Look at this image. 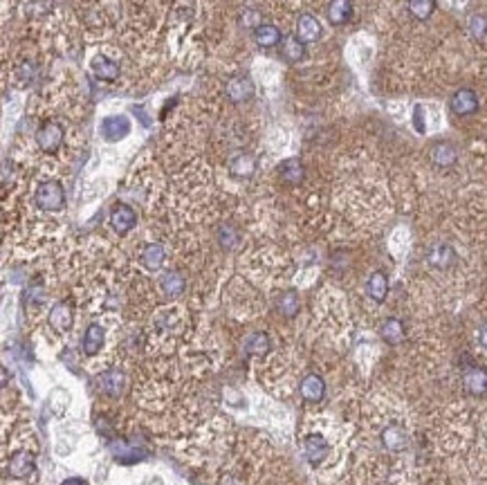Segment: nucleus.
Listing matches in <instances>:
<instances>
[{
  "instance_id": "obj_35",
  "label": "nucleus",
  "mask_w": 487,
  "mask_h": 485,
  "mask_svg": "<svg viewBox=\"0 0 487 485\" xmlns=\"http://www.w3.org/2000/svg\"><path fill=\"white\" fill-rule=\"evenodd\" d=\"M485 445H487V436H485Z\"/></svg>"
},
{
  "instance_id": "obj_24",
  "label": "nucleus",
  "mask_w": 487,
  "mask_h": 485,
  "mask_svg": "<svg viewBox=\"0 0 487 485\" xmlns=\"http://www.w3.org/2000/svg\"><path fill=\"white\" fill-rule=\"evenodd\" d=\"M326 16L330 25H335V27L346 25L350 18H353V0H330Z\"/></svg>"
},
{
  "instance_id": "obj_31",
  "label": "nucleus",
  "mask_w": 487,
  "mask_h": 485,
  "mask_svg": "<svg viewBox=\"0 0 487 485\" xmlns=\"http://www.w3.org/2000/svg\"><path fill=\"white\" fill-rule=\"evenodd\" d=\"M436 12V0H409V14L416 21H429Z\"/></svg>"
},
{
  "instance_id": "obj_1",
  "label": "nucleus",
  "mask_w": 487,
  "mask_h": 485,
  "mask_svg": "<svg viewBox=\"0 0 487 485\" xmlns=\"http://www.w3.org/2000/svg\"><path fill=\"white\" fill-rule=\"evenodd\" d=\"M34 202L39 209L50 211V213H59L66 207V189L57 180H45L39 187H36L34 193Z\"/></svg>"
},
{
  "instance_id": "obj_8",
  "label": "nucleus",
  "mask_w": 487,
  "mask_h": 485,
  "mask_svg": "<svg viewBox=\"0 0 487 485\" xmlns=\"http://www.w3.org/2000/svg\"><path fill=\"white\" fill-rule=\"evenodd\" d=\"M227 169H229V173L233 178H251V175L256 173V169H258V160H256L254 153L238 151V153H233V155L229 158Z\"/></svg>"
},
{
  "instance_id": "obj_17",
  "label": "nucleus",
  "mask_w": 487,
  "mask_h": 485,
  "mask_svg": "<svg viewBox=\"0 0 487 485\" xmlns=\"http://www.w3.org/2000/svg\"><path fill=\"white\" fill-rule=\"evenodd\" d=\"M321 23L317 16L312 14H301L299 21H296V36L308 45V43H317L321 39Z\"/></svg>"
},
{
  "instance_id": "obj_22",
  "label": "nucleus",
  "mask_w": 487,
  "mask_h": 485,
  "mask_svg": "<svg viewBox=\"0 0 487 485\" xmlns=\"http://www.w3.org/2000/svg\"><path fill=\"white\" fill-rule=\"evenodd\" d=\"M9 474L16 476V479H27L32 476L36 470V461H34V454L30 452H16L12 458H9Z\"/></svg>"
},
{
  "instance_id": "obj_32",
  "label": "nucleus",
  "mask_w": 487,
  "mask_h": 485,
  "mask_svg": "<svg viewBox=\"0 0 487 485\" xmlns=\"http://www.w3.org/2000/svg\"><path fill=\"white\" fill-rule=\"evenodd\" d=\"M467 30H470L474 41L485 43L487 41V16L485 14H474L470 18V23H467Z\"/></svg>"
},
{
  "instance_id": "obj_23",
  "label": "nucleus",
  "mask_w": 487,
  "mask_h": 485,
  "mask_svg": "<svg viewBox=\"0 0 487 485\" xmlns=\"http://www.w3.org/2000/svg\"><path fill=\"white\" fill-rule=\"evenodd\" d=\"M140 260H142V265L149 269V272H157V269L164 265V260H166V249L162 247L160 242H149V245H144Z\"/></svg>"
},
{
  "instance_id": "obj_5",
  "label": "nucleus",
  "mask_w": 487,
  "mask_h": 485,
  "mask_svg": "<svg viewBox=\"0 0 487 485\" xmlns=\"http://www.w3.org/2000/svg\"><path fill=\"white\" fill-rule=\"evenodd\" d=\"M429 162L438 169H452L458 162V149L456 144L447 142V140H438L431 144L429 149Z\"/></svg>"
},
{
  "instance_id": "obj_15",
  "label": "nucleus",
  "mask_w": 487,
  "mask_h": 485,
  "mask_svg": "<svg viewBox=\"0 0 487 485\" xmlns=\"http://www.w3.org/2000/svg\"><path fill=\"white\" fill-rule=\"evenodd\" d=\"M283 39H285V36L281 34V30H278V27L272 25V23H260L254 30V43L258 45V48H263V50L278 48V45L283 43Z\"/></svg>"
},
{
  "instance_id": "obj_2",
  "label": "nucleus",
  "mask_w": 487,
  "mask_h": 485,
  "mask_svg": "<svg viewBox=\"0 0 487 485\" xmlns=\"http://www.w3.org/2000/svg\"><path fill=\"white\" fill-rule=\"evenodd\" d=\"M66 137V131L59 122H45L36 131V144L43 153H57Z\"/></svg>"
},
{
  "instance_id": "obj_19",
  "label": "nucleus",
  "mask_w": 487,
  "mask_h": 485,
  "mask_svg": "<svg viewBox=\"0 0 487 485\" xmlns=\"http://www.w3.org/2000/svg\"><path fill=\"white\" fill-rule=\"evenodd\" d=\"M326 395V382L319 373H308L301 380V398L305 402H321Z\"/></svg>"
},
{
  "instance_id": "obj_4",
  "label": "nucleus",
  "mask_w": 487,
  "mask_h": 485,
  "mask_svg": "<svg viewBox=\"0 0 487 485\" xmlns=\"http://www.w3.org/2000/svg\"><path fill=\"white\" fill-rule=\"evenodd\" d=\"M425 260L434 269H449V267L456 265L458 254H456V249L449 245V242H434V245L427 249Z\"/></svg>"
},
{
  "instance_id": "obj_9",
  "label": "nucleus",
  "mask_w": 487,
  "mask_h": 485,
  "mask_svg": "<svg viewBox=\"0 0 487 485\" xmlns=\"http://www.w3.org/2000/svg\"><path fill=\"white\" fill-rule=\"evenodd\" d=\"M227 99L231 104H245L254 97V81L247 75H236L227 81Z\"/></svg>"
},
{
  "instance_id": "obj_25",
  "label": "nucleus",
  "mask_w": 487,
  "mask_h": 485,
  "mask_svg": "<svg viewBox=\"0 0 487 485\" xmlns=\"http://www.w3.org/2000/svg\"><path fill=\"white\" fill-rule=\"evenodd\" d=\"M278 48H281V59H283L285 63H290V66H294V63L303 61V57H305V43H303L296 34L285 36L283 43L278 45Z\"/></svg>"
},
{
  "instance_id": "obj_14",
  "label": "nucleus",
  "mask_w": 487,
  "mask_h": 485,
  "mask_svg": "<svg viewBox=\"0 0 487 485\" xmlns=\"http://www.w3.org/2000/svg\"><path fill=\"white\" fill-rule=\"evenodd\" d=\"M104 341H106V330L99 323H90L84 332V339H81V350H84V355L95 357L102 353Z\"/></svg>"
},
{
  "instance_id": "obj_29",
  "label": "nucleus",
  "mask_w": 487,
  "mask_h": 485,
  "mask_svg": "<svg viewBox=\"0 0 487 485\" xmlns=\"http://www.w3.org/2000/svg\"><path fill=\"white\" fill-rule=\"evenodd\" d=\"M276 308H278V312H281L285 319H294L296 314H299V308H301L299 292H296V290H285L281 296H278Z\"/></svg>"
},
{
  "instance_id": "obj_26",
  "label": "nucleus",
  "mask_w": 487,
  "mask_h": 485,
  "mask_svg": "<svg viewBox=\"0 0 487 485\" xmlns=\"http://www.w3.org/2000/svg\"><path fill=\"white\" fill-rule=\"evenodd\" d=\"M160 290L166 296H171V299H175V296H180L187 290V278L178 269H169V272L160 276Z\"/></svg>"
},
{
  "instance_id": "obj_18",
  "label": "nucleus",
  "mask_w": 487,
  "mask_h": 485,
  "mask_svg": "<svg viewBox=\"0 0 487 485\" xmlns=\"http://www.w3.org/2000/svg\"><path fill=\"white\" fill-rule=\"evenodd\" d=\"M276 171H278V178H281L285 184L296 187V184H301L303 180H305V167H303V162L299 158L283 160Z\"/></svg>"
},
{
  "instance_id": "obj_27",
  "label": "nucleus",
  "mask_w": 487,
  "mask_h": 485,
  "mask_svg": "<svg viewBox=\"0 0 487 485\" xmlns=\"http://www.w3.org/2000/svg\"><path fill=\"white\" fill-rule=\"evenodd\" d=\"M380 337L386 341V344H391V346L402 344L404 337H407V330H404V323H402L398 317H389V319H384V321H382V326H380Z\"/></svg>"
},
{
  "instance_id": "obj_11",
  "label": "nucleus",
  "mask_w": 487,
  "mask_h": 485,
  "mask_svg": "<svg viewBox=\"0 0 487 485\" xmlns=\"http://www.w3.org/2000/svg\"><path fill=\"white\" fill-rule=\"evenodd\" d=\"M380 440H382L384 449H389V452H402V449L409 445V434L402 425H398V422H391V425H386L382 429Z\"/></svg>"
},
{
  "instance_id": "obj_6",
  "label": "nucleus",
  "mask_w": 487,
  "mask_h": 485,
  "mask_svg": "<svg viewBox=\"0 0 487 485\" xmlns=\"http://www.w3.org/2000/svg\"><path fill=\"white\" fill-rule=\"evenodd\" d=\"M99 133L106 142H120L131 135V120L126 115H111L99 126Z\"/></svg>"
},
{
  "instance_id": "obj_10",
  "label": "nucleus",
  "mask_w": 487,
  "mask_h": 485,
  "mask_svg": "<svg viewBox=\"0 0 487 485\" xmlns=\"http://www.w3.org/2000/svg\"><path fill=\"white\" fill-rule=\"evenodd\" d=\"M330 452V445L328 440L323 438L321 434H308L303 440V454L308 458L310 465H321L323 458L328 456Z\"/></svg>"
},
{
  "instance_id": "obj_13",
  "label": "nucleus",
  "mask_w": 487,
  "mask_h": 485,
  "mask_svg": "<svg viewBox=\"0 0 487 485\" xmlns=\"http://www.w3.org/2000/svg\"><path fill=\"white\" fill-rule=\"evenodd\" d=\"M463 384L467 393L474 395V398H481V395L487 393V368L470 366L463 375Z\"/></svg>"
},
{
  "instance_id": "obj_33",
  "label": "nucleus",
  "mask_w": 487,
  "mask_h": 485,
  "mask_svg": "<svg viewBox=\"0 0 487 485\" xmlns=\"http://www.w3.org/2000/svg\"><path fill=\"white\" fill-rule=\"evenodd\" d=\"M27 301H32V303H43V301H45V290H43V285L34 283V285L27 287Z\"/></svg>"
},
{
  "instance_id": "obj_28",
  "label": "nucleus",
  "mask_w": 487,
  "mask_h": 485,
  "mask_svg": "<svg viewBox=\"0 0 487 485\" xmlns=\"http://www.w3.org/2000/svg\"><path fill=\"white\" fill-rule=\"evenodd\" d=\"M247 355H254V357H263L269 353L272 348V341H269L267 332H251V335L245 337V344H242Z\"/></svg>"
},
{
  "instance_id": "obj_20",
  "label": "nucleus",
  "mask_w": 487,
  "mask_h": 485,
  "mask_svg": "<svg viewBox=\"0 0 487 485\" xmlns=\"http://www.w3.org/2000/svg\"><path fill=\"white\" fill-rule=\"evenodd\" d=\"M90 70H93V75L99 81H108V84L117 81V77H120V63L108 59L106 54H97L93 63H90Z\"/></svg>"
},
{
  "instance_id": "obj_12",
  "label": "nucleus",
  "mask_w": 487,
  "mask_h": 485,
  "mask_svg": "<svg viewBox=\"0 0 487 485\" xmlns=\"http://www.w3.org/2000/svg\"><path fill=\"white\" fill-rule=\"evenodd\" d=\"M48 321L54 330L68 332L72 328V323H75V310H72V305L68 301H57L48 314Z\"/></svg>"
},
{
  "instance_id": "obj_16",
  "label": "nucleus",
  "mask_w": 487,
  "mask_h": 485,
  "mask_svg": "<svg viewBox=\"0 0 487 485\" xmlns=\"http://www.w3.org/2000/svg\"><path fill=\"white\" fill-rule=\"evenodd\" d=\"M124 386H126V375L120 368H108V371L99 377V389H102V393H106L108 398H120L124 393Z\"/></svg>"
},
{
  "instance_id": "obj_34",
  "label": "nucleus",
  "mask_w": 487,
  "mask_h": 485,
  "mask_svg": "<svg viewBox=\"0 0 487 485\" xmlns=\"http://www.w3.org/2000/svg\"><path fill=\"white\" fill-rule=\"evenodd\" d=\"M479 344L487 350V321H483L479 328Z\"/></svg>"
},
{
  "instance_id": "obj_30",
  "label": "nucleus",
  "mask_w": 487,
  "mask_h": 485,
  "mask_svg": "<svg viewBox=\"0 0 487 485\" xmlns=\"http://www.w3.org/2000/svg\"><path fill=\"white\" fill-rule=\"evenodd\" d=\"M216 236H218V242H220V247L222 249H233L240 242V234L238 229L233 227V225L229 222H225L218 227V231H216Z\"/></svg>"
},
{
  "instance_id": "obj_7",
  "label": "nucleus",
  "mask_w": 487,
  "mask_h": 485,
  "mask_svg": "<svg viewBox=\"0 0 487 485\" xmlns=\"http://www.w3.org/2000/svg\"><path fill=\"white\" fill-rule=\"evenodd\" d=\"M135 225H137V213L131 205L126 202H117L113 209H111V227L124 236V234H128Z\"/></svg>"
},
{
  "instance_id": "obj_3",
  "label": "nucleus",
  "mask_w": 487,
  "mask_h": 485,
  "mask_svg": "<svg viewBox=\"0 0 487 485\" xmlns=\"http://www.w3.org/2000/svg\"><path fill=\"white\" fill-rule=\"evenodd\" d=\"M479 95L474 93L472 88H458L456 93L449 97V111L456 117H470L474 113H479Z\"/></svg>"
},
{
  "instance_id": "obj_21",
  "label": "nucleus",
  "mask_w": 487,
  "mask_h": 485,
  "mask_svg": "<svg viewBox=\"0 0 487 485\" xmlns=\"http://www.w3.org/2000/svg\"><path fill=\"white\" fill-rule=\"evenodd\" d=\"M366 294H368V299L375 303L386 301V296H389V276H386L382 269H377V272H373L366 278Z\"/></svg>"
}]
</instances>
